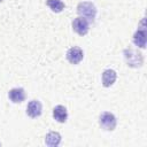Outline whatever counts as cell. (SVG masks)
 <instances>
[{
  "label": "cell",
  "instance_id": "cell-1",
  "mask_svg": "<svg viewBox=\"0 0 147 147\" xmlns=\"http://www.w3.org/2000/svg\"><path fill=\"white\" fill-rule=\"evenodd\" d=\"M77 13L88 23H93L96 16V7L92 2H87V1L79 2L77 6Z\"/></svg>",
  "mask_w": 147,
  "mask_h": 147
},
{
  "label": "cell",
  "instance_id": "cell-2",
  "mask_svg": "<svg viewBox=\"0 0 147 147\" xmlns=\"http://www.w3.org/2000/svg\"><path fill=\"white\" fill-rule=\"evenodd\" d=\"M124 57L127 65L131 68H140L144 64V56L138 49H133V48L124 49Z\"/></svg>",
  "mask_w": 147,
  "mask_h": 147
},
{
  "label": "cell",
  "instance_id": "cell-3",
  "mask_svg": "<svg viewBox=\"0 0 147 147\" xmlns=\"http://www.w3.org/2000/svg\"><path fill=\"white\" fill-rule=\"evenodd\" d=\"M99 124L103 130L113 131L116 127L117 121H116V117L114 114H111L109 111H103V113H101V115L99 117Z\"/></svg>",
  "mask_w": 147,
  "mask_h": 147
},
{
  "label": "cell",
  "instance_id": "cell-4",
  "mask_svg": "<svg viewBox=\"0 0 147 147\" xmlns=\"http://www.w3.org/2000/svg\"><path fill=\"white\" fill-rule=\"evenodd\" d=\"M146 37H147V31L145 26V18L141 20L140 26L137 29V31L133 34V44L139 47V48H145L146 47Z\"/></svg>",
  "mask_w": 147,
  "mask_h": 147
},
{
  "label": "cell",
  "instance_id": "cell-5",
  "mask_svg": "<svg viewBox=\"0 0 147 147\" xmlns=\"http://www.w3.org/2000/svg\"><path fill=\"white\" fill-rule=\"evenodd\" d=\"M72 29L79 36H85L90 30V23L85 18L79 16L72 21Z\"/></svg>",
  "mask_w": 147,
  "mask_h": 147
},
{
  "label": "cell",
  "instance_id": "cell-6",
  "mask_svg": "<svg viewBox=\"0 0 147 147\" xmlns=\"http://www.w3.org/2000/svg\"><path fill=\"white\" fill-rule=\"evenodd\" d=\"M67 60L71 63V64H78L83 57H84V53H83V49L77 47V46H74L71 48H69L67 51Z\"/></svg>",
  "mask_w": 147,
  "mask_h": 147
},
{
  "label": "cell",
  "instance_id": "cell-7",
  "mask_svg": "<svg viewBox=\"0 0 147 147\" xmlns=\"http://www.w3.org/2000/svg\"><path fill=\"white\" fill-rule=\"evenodd\" d=\"M42 113V106L40 103L39 100H31L29 103H28V107H26V114L28 116H30L31 118H36V117H39Z\"/></svg>",
  "mask_w": 147,
  "mask_h": 147
},
{
  "label": "cell",
  "instance_id": "cell-8",
  "mask_svg": "<svg viewBox=\"0 0 147 147\" xmlns=\"http://www.w3.org/2000/svg\"><path fill=\"white\" fill-rule=\"evenodd\" d=\"M8 98L14 103H21L25 100V91L22 87H15L11 88L8 92Z\"/></svg>",
  "mask_w": 147,
  "mask_h": 147
},
{
  "label": "cell",
  "instance_id": "cell-9",
  "mask_svg": "<svg viewBox=\"0 0 147 147\" xmlns=\"http://www.w3.org/2000/svg\"><path fill=\"white\" fill-rule=\"evenodd\" d=\"M53 117L56 122L59 123H64L67 122V118H68V111H67V108L62 105H57L54 107L53 109Z\"/></svg>",
  "mask_w": 147,
  "mask_h": 147
},
{
  "label": "cell",
  "instance_id": "cell-10",
  "mask_svg": "<svg viewBox=\"0 0 147 147\" xmlns=\"http://www.w3.org/2000/svg\"><path fill=\"white\" fill-rule=\"evenodd\" d=\"M116 78H117V74L115 70L106 69L102 72V85L105 87H110L116 82Z\"/></svg>",
  "mask_w": 147,
  "mask_h": 147
},
{
  "label": "cell",
  "instance_id": "cell-11",
  "mask_svg": "<svg viewBox=\"0 0 147 147\" xmlns=\"http://www.w3.org/2000/svg\"><path fill=\"white\" fill-rule=\"evenodd\" d=\"M61 142V134L59 132H55V131H51L46 134L45 137V144L49 147H55V146H59Z\"/></svg>",
  "mask_w": 147,
  "mask_h": 147
},
{
  "label": "cell",
  "instance_id": "cell-12",
  "mask_svg": "<svg viewBox=\"0 0 147 147\" xmlns=\"http://www.w3.org/2000/svg\"><path fill=\"white\" fill-rule=\"evenodd\" d=\"M46 5L54 13H61L64 9V3L61 0H46Z\"/></svg>",
  "mask_w": 147,
  "mask_h": 147
},
{
  "label": "cell",
  "instance_id": "cell-13",
  "mask_svg": "<svg viewBox=\"0 0 147 147\" xmlns=\"http://www.w3.org/2000/svg\"><path fill=\"white\" fill-rule=\"evenodd\" d=\"M1 1H2V0H0V2H1Z\"/></svg>",
  "mask_w": 147,
  "mask_h": 147
}]
</instances>
